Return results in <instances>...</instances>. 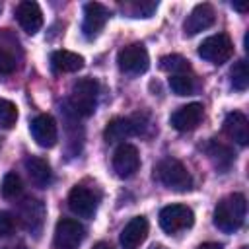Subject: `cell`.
I'll return each instance as SVG.
<instances>
[{"label": "cell", "instance_id": "26", "mask_svg": "<svg viewBox=\"0 0 249 249\" xmlns=\"http://www.w3.org/2000/svg\"><path fill=\"white\" fill-rule=\"evenodd\" d=\"M18 121V107L10 99L0 97V126L12 128Z\"/></svg>", "mask_w": 249, "mask_h": 249}, {"label": "cell", "instance_id": "16", "mask_svg": "<svg viewBox=\"0 0 249 249\" xmlns=\"http://www.w3.org/2000/svg\"><path fill=\"white\" fill-rule=\"evenodd\" d=\"M148 235V220L144 216H134L121 231V245L123 249H138L140 243Z\"/></svg>", "mask_w": 249, "mask_h": 249}, {"label": "cell", "instance_id": "21", "mask_svg": "<svg viewBox=\"0 0 249 249\" xmlns=\"http://www.w3.org/2000/svg\"><path fill=\"white\" fill-rule=\"evenodd\" d=\"M204 152L208 154V158L212 160V163L218 169H222V171L228 169L233 163V152L226 144H222L218 140H208L206 146H204Z\"/></svg>", "mask_w": 249, "mask_h": 249}, {"label": "cell", "instance_id": "12", "mask_svg": "<svg viewBox=\"0 0 249 249\" xmlns=\"http://www.w3.org/2000/svg\"><path fill=\"white\" fill-rule=\"evenodd\" d=\"M214 21H216V12H214V8L210 6V4H196L195 8H193V12L187 16V19H185V23H183V31H185V35H196V33H200V31H204V29H208V27H212L214 25Z\"/></svg>", "mask_w": 249, "mask_h": 249}, {"label": "cell", "instance_id": "13", "mask_svg": "<svg viewBox=\"0 0 249 249\" xmlns=\"http://www.w3.org/2000/svg\"><path fill=\"white\" fill-rule=\"evenodd\" d=\"M68 206L80 218H91L97 210V196L93 195V191L76 185L68 195Z\"/></svg>", "mask_w": 249, "mask_h": 249}, {"label": "cell", "instance_id": "10", "mask_svg": "<svg viewBox=\"0 0 249 249\" xmlns=\"http://www.w3.org/2000/svg\"><path fill=\"white\" fill-rule=\"evenodd\" d=\"M18 216L27 231L39 233L45 222V204L39 198H25L18 208Z\"/></svg>", "mask_w": 249, "mask_h": 249}, {"label": "cell", "instance_id": "17", "mask_svg": "<svg viewBox=\"0 0 249 249\" xmlns=\"http://www.w3.org/2000/svg\"><path fill=\"white\" fill-rule=\"evenodd\" d=\"M23 165H25V171L35 187L47 189L53 183V171H51V165L47 160H43L39 156H29V158H25Z\"/></svg>", "mask_w": 249, "mask_h": 249}, {"label": "cell", "instance_id": "4", "mask_svg": "<svg viewBox=\"0 0 249 249\" xmlns=\"http://www.w3.org/2000/svg\"><path fill=\"white\" fill-rule=\"evenodd\" d=\"M195 224V212L187 204H169L160 212V226L165 233L177 235L183 230H189Z\"/></svg>", "mask_w": 249, "mask_h": 249}, {"label": "cell", "instance_id": "29", "mask_svg": "<svg viewBox=\"0 0 249 249\" xmlns=\"http://www.w3.org/2000/svg\"><path fill=\"white\" fill-rule=\"evenodd\" d=\"M14 230H16V218L10 212L0 210V237L14 233Z\"/></svg>", "mask_w": 249, "mask_h": 249}, {"label": "cell", "instance_id": "24", "mask_svg": "<svg viewBox=\"0 0 249 249\" xmlns=\"http://www.w3.org/2000/svg\"><path fill=\"white\" fill-rule=\"evenodd\" d=\"M230 82L239 91L247 89V86H249V72H247V62L245 60H237L231 66V70H230Z\"/></svg>", "mask_w": 249, "mask_h": 249}, {"label": "cell", "instance_id": "32", "mask_svg": "<svg viewBox=\"0 0 249 249\" xmlns=\"http://www.w3.org/2000/svg\"><path fill=\"white\" fill-rule=\"evenodd\" d=\"M235 10H239V12H247V4H237V2H233L231 4Z\"/></svg>", "mask_w": 249, "mask_h": 249}, {"label": "cell", "instance_id": "1", "mask_svg": "<svg viewBox=\"0 0 249 249\" xmlns=\"http://www.w3.org/2000/svg\"><path fill=\"white\" fill-rule=\"evenodd\" d=\"M247 200L241 193L224 196L214 208V226L224 233L237 231L245 222Z\"/></svg>", "mask_w": 249, "mask_h": 249}, {"label": "cell", "instance_id": "3", "mask_svg": "<svg viewBox=\"0 0 249 249\" xmlns=\"http://www.w3.org/2000/svg\"><path fill=\"white\" fill-rule=\"evenodd\" d=\"M154 175L158 177V181L171 189V191H179V193H185V191H191L193 189V177L191 173L187 171V167L175 160V158H163L156 169H154Z\"/></svg>", "mask_w": 249, "mask_h": 249}, {"label": "cell", "instance_id": "23", "mask_svg": "<svg viewBox=\"0 0 249 249\" xmlns=\"http://www.w3.org/2000/svg\"><path fill=\"white\" fill-rule=\"evenodd\" d=\"M21 191H23V183H21L19 175L14 173V171L6 173L4 179H2V185H0L2 196L8 198V200H12V198H18V196L21 195Z\"/></svg>", "mask_w": 249, "mask_h": 249}, {"label": "cell", "instance_id": "33", "mask_svg": "<svg viewBox=\"0 0 249 249\" xmlns=\"http://www.w3.org/2000/svg\"><path fill=\"white\" fill-rule=\"evenodd\" d=\"M2 249H25L23 245H18V247H2Z\"/></svg>", "mask_w": 249, "mask_h": 249}, {"label": "cell", "instance_id": "34", "mask_svg": "<svg viewBox=\"0 0 249 249\" xmlns=\"http://www.w3.org/2000/svg\"><path fill=\"white\" fill-rule=\"evenodd\" d=\"M150 249H165V247H163V245H152Z\"/></svg>", "mask_w": 249, "mask_h": 249}, {"label": "cell", "instance_id": "14", "mask_svg": "<svg viewBox=\"0 0 249 249\" xmlns=\"http://www.w3.org/2000/svg\"><path fill=\"white\" fill-rule=\"evenodd\" d=\"M16 19L18 23L21 25V29L29 35L37 33L43 25V12L39 8L37 2H31V0H23L18 4L16 8Z\"/></svg>", "mask_w": 249, "mask_h": 249}, {"label": "cell", "instance_id": "27", "mask_svg": "<svg viewBox=\"0 0 249 249\" xmlns=\"http://www.w3.org/2000/svg\"><path fill=\"white\" fill-rule=\"evenodd\" d=\"M156 8H158V2H132L130 6H126V12L132 18H150Z\"/></svg>", "mask_w": 249, "mask_h": 249}, {"label": "cell", "instance_id": "6", "mask_svg": "<svg viewBox=\"0 0 249 249\" xmlns=\"http://www.w3.org/2000/svg\"><path fill=\"white\" fill-rule=\"evenodd\" d=\"M117 62H119L121 72L130 74V76H138V74H144L148 70L150 56H148V51L144 49V45L134 43V45H128V47L119 51Z\"/></svg>", "mask_w": 249, "mask_h": 249}, {"label": "cell", "instance_id": "7", "mask_svg": "<svg viewBox=\"0 0 249 249\" xmlns=\"http://www.w3.org/2000/svg\"><path fill=\"white\" fill-rule=\"evenodd\" d=\"M86 230L74 218H60L54 228V247L56 249H78L84 241Z\"/></svg>", "mask_w": 249, "mask_h": 249}, {"label": "cell", "instance_id": "2", "mask_svg": "<svg viewBox=\"0 0 249 249\" xmlns=\"http://www.w3.org/2000/svg\"><path fill=\"white\" fill-rule=\"evenodd\" d=\"M99 84L93 78H82L72 86L68 107L76 117H89L97 107Z\"/></svg>", "mask_w": 249, "mask_h": 249}, {"label": "cell", "instance_id": "20", "mask_svg": "<svg viewBox=\"0 0 249 249\" xmlns=\"http://www.w3.org/2000/svg\"><path fill=\"white\" fill-rule=\"evenodd\" d=\"M51 64L54 72H78L84 66V56L72 51H54L51 54Z\"/></svg>", "mask_w": 249, "mask_h": 249}, {"label": "cell", "instance_id": "11", "mask_svg": "<svg viewBox=\"0 0 249 249\" xmlns=\"http://www.w3.org/2000/svg\"><path fill=\"white\" fill-rule=\"evenodd\" d=\"M138 167H140V156L136 146L123 142L113 154V169L117 171L119 177H130L138 171Z\"/></svg>", "mask_w": 249, "mask_h": 249}, {"label": "cell", "instance_id": "9", "mask_svg": "<svg viewBox=\"0 0 249 249\" xmlns=\"http://www.w3.org/2000/svg\"><path fill=\"white\" fill-rule=\"evenodd\" d=\"M29 130H31V136L33 140L41 146V148H53L58 140V128H56V123L51 115H37L31 124H29Z\"/></svg>", "mask_w": 249, "mask_h": 249}, {"label": "cell", "instance_id": "18", "mask_svg": "<svg viewBox=\"0 0 249 249\" xmlns=\"http://www.w3.org/2000/svg\"><path fill=\"white\" fill-rule=\"evenodd\" d=\"M224 132L233 142L245 146L249 142V121H247V117L239 111L228 113L226 119H224Z\"/></svg>", "mask_w": 249, "mask_h": 249}, {"label": "cell", "instance_id": "5", "mask_svg": "<svg viewBox=\"0 0 249 249\" xmlns=\"http://www.w3.org/2000/svg\"><path fill=\"white\" fill-rule=\"evenodd\" d=\"M233 54V43L226 33H216L206 37L198 45V56L212 62V64H224Z\"/></svg>", "mask_w": 249, "mask_h": 249}, {"label": "cell", "instance_id": "22", "mask_svg": "<svg viewBox=\"0 0 249 249\" xmlns=\"http://www.w3.org/2000/svg\"><path fill=\"white\" fill-rule=\"evenodd\" d=\"M160 68L171 76H177V74H187L191 70V64L181 54H167L160 58Z\"/></svg>", "mask_w": 249, "mask_h": 249}, {"label": "cell", "instance_id": "28", "mask_svg": "<svg viewBox=\"0 0 249 249\" xmlns=\"http://www.w3.org/2000/svg\"><path fill=\"white\" fill-rule=\"evenodd\" d=\"M18 62H16V56L6 51L4 47H0V74H12L16 70Z\"/></svg>", "mask_w": 249, "mask_h": 249}, {"label": "cell", "instance_id": "31", "mask_svg": "<svg viewBox=\"0 0 249 249\" xmlns=\"http://www.w3.org/2000/svg\"><path fill=\"white\" fill-rule=\"evenodd\" d=\"M93 249H113V245H111V243H107V241H99V243H95V245H93Z\"/></svg>", "mask_w": 249, "mask_h": 249}, {"label": "cell", "instance_id": "15", "mask_svg": "<svg viewBox=\"0 0 249 249\" xmlns=\"http://www.w3.org/2000/svg\"><path fill=\"white\" fill-rule=\"evenodd\" d=\"M202 115H204V107L200 103H187L171 115V124L175 130L187 132L198 126V123L202 121Z\"/></svg>", "mask_w": 249, "mask_h": 249}, {"label": "cell", "instance_id": "8", "mask_svg": "<svg viewBox=\"0 0 249 249\" xmlns=\"http://www.w3.org/2000/svg\"><path fill=\"white\" fill-rule=\"evenodd\" d=\"M109 19V12L99 2H89L84 6V21H82V33L86 39H95L101 29L105 27Z\"/></svg>", "mask_w": 249, "mask_h": 249}, {"label": "cell", "instance_id": "30", "mask_svg": "<svg viewBox=\"0 0 249 249\" xmlns=\"http://www.w3.org/2000/svg\"><path fill=\"white\" fill-rule=\"evenodd\" d=\"M196 249H224L220 243H202V245H198Z\"/></svg>", "mask_w": 249, "mask_h": 249}, {"label": "cell", "instance_id": "25", "mask_svg": "<svg viewBox=\"0 0 249 249\" xmlns=\"http://www.w3.org/2000/svg\"><path fill=\"white\" fill-rule=\"evenodd\" d=\"M169 88L177 95H191L195 91V80L189 74H177L169 78Z\"/></svg>", "mask_w": 249, "mask_h": 249}, {"label": "cell", "instance_id": "19", "mask_svg": "<svg viewBox=\"0 0 249 249\" xmlns=\"http://www.w3.org/2000/svg\"><path fill=\"white\" fill-rule=\"evenodd\" d=\"M136 134V128H134V123L130 117H115L107 123L105 130H103V138L107 142H121L128 136Z\"/></svg>", "mask_w": 249, "mask_h": 249}]
</instances>
